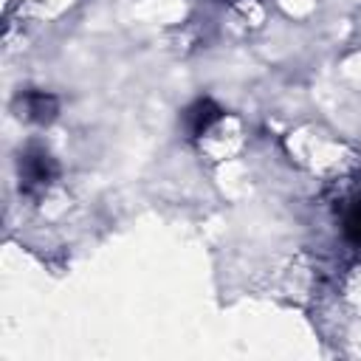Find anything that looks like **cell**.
<instances>
[{
    "mask_svg": "<svg viewBox=\"0 0 361 361\" xmlns=\"http://www.w3.org/2000/svg\"><path fill=\"white\" fill-rule=\"evenodd\" d=\"M51 172H54V166H51V158L45 152H31V155L23 158V178H25L28 186L48 183Z\"/></svg>",
    "mask_w": 361,
    "mask_h": 361,
    "instance_id": "cell-1",
    "label": "cell"
},
{
    "mask_svg": "<svg viewBox=\"0 0 361 361\" xmlns=\"http://www.w3.org/2000/svg\"><path fill=\"white\" fill-rule=\"evenodd\" d=\"M341 223H344L347 240H353V243L361 245V197L350 200V206H347L344 214H341Z\"/></svg>",
    "mask_w": 361,
    "mask_h": 361,
    "instance_id": "cell-2",
    "label": "cell"
}]
</instances>
